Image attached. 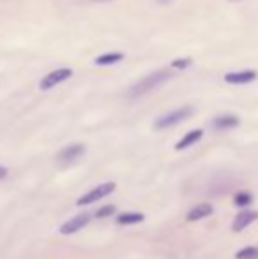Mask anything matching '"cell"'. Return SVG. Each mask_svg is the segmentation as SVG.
Instances as JSON below:
<instances>
[{"instance_id": "1", "label": "cell", "mask_w": 258, "mask_h": 259, "mask_svg": "<svg viewBox=\"0 0 258 259\" xmlns=\"http://www.w3.org/2000/svg\"><path fill=\"white\" fill-rule=\"evenodd\" d=\"M170 78H172V71H168V69H159V71L152 72L147 78H143L141 81H138L136 85L131 87L128 96L131 99L141 97V96H145V94L152 92L154 89H158V87H161L163 83H166Z\"/></svg>"}, {"instance_id": "2", "label": "cell", "mask_w": 258, "mask_h": 259, "mask_svg": "<svg viewBox=\"0 0 258 259\" xmlns=\"http://www.w3.org/2000/svg\"><path fill=\"white\" fill-rule=\"evenodd\" d=\"M195 109L191 106H184V108H179V109H173V111H168L165 115H161L158 120L154 122V127L156 129H168V127H173L177 123L184 122L186 118H190L193 115Z\"/></svg>"}, {"instance_id": "3", "label": "cell", "mask_w": 258, "mask_h": 259, "mask_svg": "<svg viewBox=\"0 0 258 259\" xmlns=\"http://www.w3.org/2000/svg\"><path fill=\"white\" fill-rule=\"evenodd\" d=\"M115 182H106V184H101L97 185V187L90 189L87 194H83L82 198H78V201H76V205L78 206H83V205H90V203H96L99 201V199L106 198V196H110L112 192L115 191Z\"/></svg>"}, {"instance_id": "4", "label": "cell", "mask_w": 258, "mask_h": 259, "mask_svg": "<svg viewBox=\"0 0 258 259\" xmlns=\"http://www.w3.org/2000/svg\"><path fill=\"white\" fill-rule=\"evenodd\" d=\"M71 76H72V69L59 67V69H55V71L48 72V74H46L45 78L39 81V89H41V90H50V89H53V87L60 85V83L67 81Z\"/></svg>"}, {"instance_id": "5", "label": "cell", "mask_w": 258, "mask_h": 259, "mask_svg": "<svg viewBox=\"0 0 258 259\" xmlns=\"http://www.w3.org/2000/svg\"><path fill=\"white\" fill-rule=\"evenodd\" d=\"M89 222H90V213H78L72 219H69L67 222H64L59 231H60V235H75L80 229L85 228Z\"/></svg>"}, {"instance_id": "6", "label": "cell", "mask_w": 258, "mask_h": 259, "mask_svg": "<svg viewBox=\"0 0 258 259\" xmlns=\"http://www.w3.org/2000/svg\"><path fill=\"white\" fill-rule=\"evenodd\" d=\"M83 154H85V145L75 143V145H69V147L62 148V150L59 152V155H57V160H59L60 164H64V166H67V164L76 162Z\"/></svg>"}, {"instance_id": "7", "label": "cell", "mask_w": 258, "mask_h": 259, "mask_svg": "<svg viewBox=\"0 0 258 259\" xmlns=\"http://www.w3.org/2000/svg\"><path fill=\"white\" fill-rule=\"evenodd\" d=\"M258 219V211L255 210H244L241 211V213L235 215L234 222H232V229H234L235 233L242 231V229H246L249 224H253Z\"/></svg>"}, {"instance_id": "8", "label": "cell", "mask_w": 258, "mask_h": 259, "mask_svg": "<svg viewBox=\"0 0 258 259\" xmlns=\"http://www.w3.org/2000/svg\"><path fill=\"white\" fill-rule=\"evenodd\" d=\"M256 79L255 71H239V72H228L225 74V81L230 83V85H246V83H251Z\"/></svg>"}, {"instance_id": "9", "label": "cell", "mask_w": 258, "mask_h": 259, "mask_svg": "<svg viewBox=\"0 0 258 259\" xmlns=\"http://www.w3.org/2000/svg\"><path fill=\"white\" fill-rule=\"evenodd\" d=\"M212 211H214L212 205H209V203H200V205H196L195 208H191V210L188 211L186 221H190V222L202 221V219H205V217H209V215H212Z\"/></svg>"}, {"instance_id": "10", "label": "cell", "mask_w": 258, "mask_h": 259, "mask_svg": "<svg viewBox=\"0 0 258 259\" xmlns=\"http://www.w3.org/2000/svg\"><path fill=\"white\" fill-rule=\"evenodd\" d=\"M202 136H203V131H202V129H193V131H190L188 134H184L182 140L177 141L175 150H186V148H190L191 145L198 143V141L202 140Z\"/></svg>"}, {"instance_id": "11", "label": "cell", "mask_w": 258, "mask_h": 259, "mask_svg": "<svg viewBox=\"0 0 258 259\" xmlns=\"http://www.w3.org/2000/svg\"><path fill=\"white\" fill-rule=\"evenodd\" d=\"M239 125V118L235 115H221L212 120V127L216 131H228Z\"/></svg>"}, {"instance_id": "12", "label": "cell", "mask_w": 258, "mask_h": 259, "mask_svg": "<svg viewBox=\"0 0 258 259\" xmlns=\"http://www.w3.org/2000/svg\"><path fill=\"white\" fill-rule=\"evenodd\" d=\"M124 60V53L121 52H110V53H103L94 60L96 65H114L119 64V62Z\"/></svg>"}, {"instance_id": "13", "label": "cell", "mask_w": 258, "mask_h": 259, "mask_svg": "<svg viewBox=\"0 0 258 259\" xmlns=\"http://www.w3.org/2000/svg\"><path fill=\"white\" fill-rule=\"evenodd\" d=\"M145 219L143 213L140 211H124V213L117 215V224L121 226H131V224H138Z\"/></svg>"}, {"instance_id": "14", "label": "cell", "mask_w": 258, "mask_h": 259, "mask_svg": "<svg viewBox=\"0 0 258 259\" xmlns=\"http://www.w3.org/2000/svg\"><path fill=\"white\" fill-rule=\"evenodd\" d=\"M237 259H258V247H244L235 254Z\"/></svg>"}, {"instance_id": "15", "label": "cell", "mask_w": 258, "mask_h": 259, "mask_svg": "<svg viewBox=\"0 0 258 259\" xmlns=\"http://www.w3.org/2000/svg\"><path fill=\"white\" fill-rule=\"evenodd\" d=\"M251 201H253L251 194H249V192H246V191L237 192V194H235V198H234V203L237 206H248Z\"/></svg>"}, {"instance_id": "16", "label": "cell", "mask_w": 258, "mask_h": 259, "mask_svg": "<svg viewBox=\"0 0 258 259\" xmlns=\"http://www.w3.org/2000/svg\"><path fill=\"white\" fill-rule=\"evenodd\" d=\"M191 64H193V60H191V58H177V60L172 62V65H170V67H172V69H188Z\"/></svg>"}, {"instance_id": "17", "label": "cell", "mask_w": 258, "mask_h": 259, "mask_svg": "<svg viewBox=\"0 0 258 259\" xmlns=\"http://www.w3.org/2000/svg\"><path fill=\"white\" fill-rule=\"evenodd\" d=\"M115 213V206L114 205H106L103 208H99V210L96 211V217L97 219H104V217H110V215Z\"/></svg>"}, {"instance_id": "18", "label": "cell", "mask_w": 258, "mask_h": 259, "mask_svg": "<svg viewBox=\"0 0 258 259\" xmlns=\"http://www.w3.org/2000/svg\"><path fill=\"white\" fill-rule=\"evenodd\" d=\"M6 175H7V169L4 166H0V178H6Z\"/></svg>"}]
</instances>
